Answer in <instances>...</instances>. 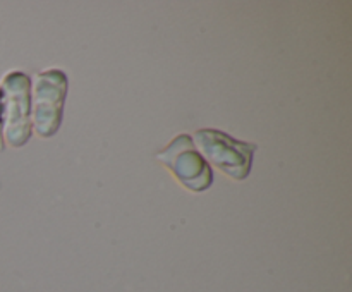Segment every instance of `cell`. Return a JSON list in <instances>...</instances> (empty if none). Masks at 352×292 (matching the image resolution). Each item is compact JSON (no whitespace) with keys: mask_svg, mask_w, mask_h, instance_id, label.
I'll return each mask as SVG.
<instances>
[{"mask_svg":"<svg viewBox=\"0 0 352 292\" xmlns=\"http://www.w3.org/2000/svg\"><path fill=\"white\" fill-rule=\"evenodd\" d=\"M192 141L210 167L213 165L234 181L248 179L258 150L256 144L236 139L220 129H198Z\"/></svg>","mask_w":352,"mask_h":292,"instance_id":"obj_1","label":"cell"},{"mask_svg":"<svg viewBox=\"0 0 352 292\" xmlns=\"http://www.w3.org/2000/svg\"><path fill=\"white\" fill-rule=\"evenodd\" d=\"M67 88V74L60 69H48L34 78L31 86V126L40 137H52L60 129Z\"/></svg>","mask_w":352,"mask_h":292,"instance_id":"obj_2","label":"cell"},{"mask_svg":"<svg viewBox=\"0 0 352 292\" xmlns=\"http://www.w3.org/2000/svg\"><path fill=\"white\" fill-rule=\"evenodd\" d=\"M157 160L172 172L188 191L205 192L213 184V170L196 148L192 136L182 133L175 136L160 153Z\"/></svg>","mask_w":352,"mask_h":292,"instance_id":"obj_3","label":"cell"},{"mask_svg":"<svg viewBox=\"0 0 352 292\" xmlns=\"http://www.w3.org/2000/svg\"><path fill=\"white\" fill-rule=\"evenodd\" d=\"M3 136L9 146L21 148L33 134L31 126V78L12 71L3 78Z\"/></svg>","mask_w":352,"mask_h":292,"instance_id":"obj_4","label":"cell"},{"mask_svg":"<svg viewBox=\"0 0 352 292\" xmlns=\"http://www.w3.org/2000/svg\"><path fill=\"white\" fill-rule=\"evenodd\" d=\"M3 146V91L0 86V150Z\"/></svg>","mask_w":352,"mask_h":292,"instance_id":"obj_5","label":"cell"}]
</instances>
